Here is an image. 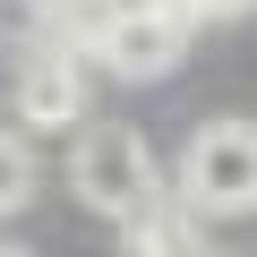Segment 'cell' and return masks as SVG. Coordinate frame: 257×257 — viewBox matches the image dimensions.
Returning a JSON list of instances; mask_svg holds the SVG:
<instances>
[{"instance_id": "6", "label": "cell", "mask_w": 257, "mask_h": 257, "mask_svg": "<svg viewBox=\"0 0 257 257\" xmlns=\"http://www.w3.org/2000/svg\"><path fill=\"white\" fill-rule=\"evenodd\" d=\"M172 9H180L189 26H223V18H248L257 0H172Z\"/></svg>"}, {"instance_id": "8", "label": "cell", "mask_w": 257, "mask_h": 257, "mask_svg": "<svg viewBox=\"0 0 257 257\" xmlns=\"http://www.w3.org/2000/svg\"><path fill=\"white\" fill-rule=\"evenodd\" d=\"M138 257H155V248H138Z\"/></svg>"}, {"instance_id": "5", "label": "cell", "mask_w": 257, "mask_h": 257, "mask_svg": "<svg viewBox=\"0 0 257 257\" xmlns=\"http://www.w3.org/2000/svg\"><path fill=\"white\" fill-rule=\"evenodd\" d=\"M26 197H35V155L9 138V128H0V214H18Z\"/></svg>"}, {"instance_id": "3", "label": "cell", "mask_w": 257, "mask_h": 257, "mask_svg": "<svg viewBox=\"0 0 257 257\" xmlns=\"http://www.w3.org/2000/svg\"><path fill=\"white\" fill-rule=\"evenodd\" d=\"M94 60H103L120 86L172 77V69L189 60V18H180V9H111V18H94Z\"/></svg>"}, {"instance_id": "1", "label": "cell", "mask_w": 257, "mask_h": 257, "mask_svg": "<svg viewBox=\"0 0 257 257\" xmlns=\"http://www.w3.org/2000/svg\"><path fill=\"white\" fill-rule=\"evenodd\" d=\"M69 189L77 206H94L103 223H146L163 206V172H155V146L138 138V128H77V146H69Z\"/></svg>"}, {"instance_id": "2", "label": "cell", "mask_w": 257, "mask_h": 257, "mask_svg": "<svg viewBox=\"0 0 257 257\" xmlns=\"http://www.w3.org/2000/svg\"><path fill=\"white\" fill-rule=\"evenodd\" d=\"M180 206L189 214H248L257 206V128L248 120H206L180 155Z\"/></svg>"}, {"instance_id": "7", "label": "cell", "mask_w": 257, "mask_h": 257, "mask_svg": "<svg viewBox=\"0 0 257 257\" xmlns=\"http://www.w3.org/2000/svg\"><path fill=\"white\" fill-rule=\"evenodd\" d=\"M0 257H35V248H0Z\"/></svg>"}, {"instance_id": "4", "label": "cell", "mask_w": 257, "mask_h": 257, "mask_svg": "<svg viewBox=\"0 0 257 257\" xmlns=\"http://www.w3.org/2000/svg\"><path fill=\"white\" fill-rule=\"evenodd\" d=\"M18 120L52 128V138L86 120V69H77V52H26V69H18Z\"/></svg>"}]
</instances>
